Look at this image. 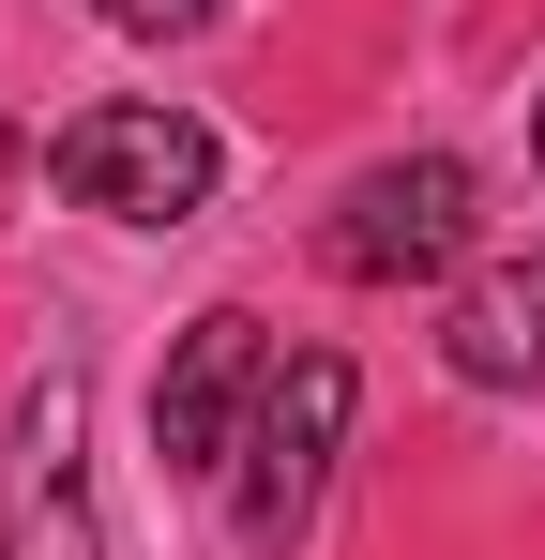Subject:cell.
Wrapping results in <instances>:
<instances>
[{
	"label": "cell",
	"mask_w": 545,
	"mask_h": 560,
	"mask_svg": "<svg viewBox=\"0 0 545 560\" xmlns=\"http://www.w3.org/2000/svg\"><path fill=\"white\" fill-rule=\"evenodd\" d=\"M46 183L106 212V228H197L212 183H228V137L167 92H121V106H77L61 137H46Z\"/></svg>",
	"instance_id": "6da1fadb"
},
{
	"label": "cell",
	"mask_w": 545,
	"mask_h": 560,
	"mask_svg": "<svg viewBox=\"0 0 545 560\" xmlns=\"http://www.w3.org/2000/svg\"><path fill=\"white\" fill-rule=\"evenodd\" d=\"M349 409H363V378L334 364V349H288L258 394V424H243V455H228V530L258 560L303 546V515H318V485H334V455H349Z\"/></svg>",
	"instance_id": "7a4b0ae2"
},
{
	"label": "cell",
	"mask_w": 545,
	"mask_h": 560,
	"mask_svg": "<svg viewBox=\"0 0 545 560\" xmlns=\"http://www.w3.org/2000/svg\"><path fill=\"white\" fill-rule=\"evenodd\" d=\"M469 228H485V183H469V152H394V167H363L334 197V228H318V258L349 288H425L469 258Z\"/></svg>",
	"instance_id": "3957f363"
},
{
	"label": "cell",
	"mask_w": 545,
	"mask_h": 560,
	"mask_svg": "<svg viewBox=\"0 0 545 560\" xmlns=\"http://www.w3.org/2000/svg\"><path fill=\"white\" fill-rule=\"evenodd\" d=\"M258 394H272L258 318H243V303H212V318H197V334L167 349V378H152V455H167L182 485H228L243 424H258Z\"/></svg>",
	"instance_id": "277c9868"
},
{
	"label": "cell",
	"mask_w": 545,
	"mask_h": 560,
	"mask_svg": "<svg viewBox=\"0 0 545 560\" xmlns=\"http://www.w3.org/2000/svg\"><path fill=\"white\" fill-rule=\"evenodd\" d=\"M15 560H106V515L77 469V378H31L15 409Z\"/></svg>",
	"instance_id": "5b68a950"
},
{
	"label": "cell",
	"mask_w": 545,
	"mask_h": 560,
	"mask_svg": "<svg viewBox=\"0 0 545 560\" xmlns=\"http://www.w3.org/2000/svg\"><path fill=\"white\" fill-rule=\"evenodd\" d=\"M440 364L469 394H545V258H485L440 318Z\"/></svg>",
	"instance_id": "8992f818"
},
{
	"label": "cell",
	"mask_w": 545,
	"mask_h": 560,
	"mask_svg": "<svg viewBox=\"0 0 545 560\" xmlns=\"http://www.w3.org/2000/svg\"><path fill=\"white\" fill-rule=\"evenodd\" d=\"M77 15H106V31H137V46H182V31H212L228 0H77Z\"/></svg>",
	"instance_id": "52a82bcc"
},
{
	"label": "cell",
	"mask_w": 545,
	"mask_h": 560,
	"mask_svg": "<svg viewBox=\"0 0 545 560\" xmlns=\"http://www.w3.org/2000/svg\"><path fill=\"white\" fill-rule=\"evenodd\" d=\"M531 183H545V106H531Z\"/></svg>",
	"instance_id": "ba28073f"
}]
</instances>
